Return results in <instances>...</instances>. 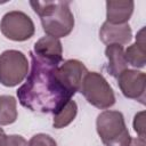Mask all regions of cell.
<instances>
[{"label": "cell", "mask_w": 146, "mask_h": 146, "mask_svg": "<svg viewBox=\"0 0 146 146\" xmlns=\"http://www.w3.org/2000/svg\"><path fill=\"white\" fill-rule=\"evenodd\" d=\"M31 72L24 84L17 90V97L22 106L32 112L56 114L73 94L60 82L57 75L59 65L46 62L30 52Z\"/></svg>", "instance_id": "cell-1"}, {"label": "cell", "mask_w": 146, "mask_h": 146, "mask_svg": "<svg viewBox=\"0 0 146 146\" xmlns=\"http://www.w3.org/2000/svg\"><path fill=\"white\" fill-rule=\"evenodd\" d=\"M30 5L40 17L47 35L59 39L72 32L74 16L70 8V1H30Z\"/></svg>", "instance_id": "cell-2"}, {"label": "cell", "mask_w": 146, "mask_h": 146, "mask_svg": "<svg viewBox=\"0 0 146 146\" xmlns=\"http://www.w3.org/2000/svg\"><path fill=\"white\" fill-rule=\"evenodd\" d=\"M96 129L105 146H129L131 137L119 111H104L96 120Z\"/></svg>", "instance_id": "cell-3"}, {"label": "cell", "mask_w": 146, "mask_h": 146, "mask_svg": "<svg viewBox=\"0 0 146 146\" xmlns=\"http://www.w3.org/2000/svg\"><path fill=\"white\" fill-rule=\"evenodd\" d=\"M80 92L89 104L99 110L110 108L115 104V96L112 87L106 79L97 72H87L82 80Z\"/></svg>", "instance_id": "cell-4"}, {"label": "cell", "mask_w": 146, "mask_h": 146, "mask_svg": "<svg viewBox=\"0 0 146 146\" xmlns=\"http://www.w3.org/2000/svg\"><path fill=\"white\" fill-rule=\"evenodd\" d=\"M29 63L22 51L6 50L0 55V83L15 87L27 75Z\"/></svg>", "instance_id": "cell-5"}, {"label": "cell", "mask_w": 146, "mask_h": 146, "mask_svg": "<svg viewBox=\"0 0 146 146\" xmlns=\"http://www.w3.org/2000/svg\"><path fill=\"white\" fill-rule=\"evenodd\" d=\"M1 33L13 41H26L34 34V24L23 11L13 10L3 15L0 22Z\"/></svg>", "instance_id": "cell-6"}, {"label": "cell", "mask_w": 146, "mask_h": 146, "mask_svg": "<svg viewBox=\"0 0 146 146\" xmlns=\"http://www.w3.org/2000/svg\"><path fill=\"white\" fill-rule=\"evenodd\" d=\"M117 84L124 97L145 104L146 75L137 70H125L117 76Z\"/></svg>", "instance_id": "cell-7"}, {"label": "cell", "mask_w": 146, "mask_h": 146, "mask_svg": "<svg viewBox=\"0 0 146 146\" xmlns=\"http://www.w3.org/2000/svg\"><path fill=\"white\" fill-rule=\"evenodd\" d=\"M88 70L78 59H68L57 67V75L65 88L73 95L80 90L82 80Z\"/></svg>", "instance_id": "cell-8"}, {"label": "cell", "mask_w": 146, "mask_h": 146, "mask_svg": "<svg viewBox=\"0 0 146 146\" xmlns=\"http://www.w3.org/2000/svg\"><path fill=\"white\" fill-rule=\"evenodd\" d=\"M33 54L46 62L59 65L63 60V47L59 39L46 35L34 43Z\"/></svg>", "instance_id": "cell-9"}, {"label": "cell", "mask_w": 146, "mask_h": 146, "mask_svg": "<svg viewBox=\"0 0 146 146\" xmlns=\"http://www.w3.org/2000/svg\"><path fill=\"white\" fill-rule=\"evenodd\" d=\"M132 38V31L128 23L111 24L104 22L99 30V39L105 44H127Z\"/></svg>", "instance_id": "cell-10"}, {"label": "cell", "mask_w": 146, "mask_h": 146, "mask_svg": "<svg viewBox=\"0 0 146 146\" xmlns=\"http://www.w3.org/2000/svg\"><path fill=\"white\" fill-rule=\"evenodd\" d=\"M135 2L131 0H110L106 1V18L111 24H125L130 19L133 11Z\"/></svg>", "instance_id": "cell-11"}, {"label": "cell", "mask_w": 146, "mask_h": 146, "mask_svg": "<svg viewBox=\"0 0 146 146\" xmlns=\"http://www.w3.org/2000/svg\"><path fill=\"white\" fill-rule=\"evenodd\" d=\"M125 60L128 64L136 68H141L146 63V42H145V29H140L137 33L136 42L127 48L124 51Z\"/></svg>", "instance_id": "cell-12"}, {"label": "cell", "mask_w": 146, "mask_h": 146, "mask_svg": "<svg viewBox=\"0 0 146 146\" xmlns=\"http://www.w3.org/2000/svg\"><path fill=\"white\" fill-rule=\"evenodd\" d=\"M105 55L108 60L107 71L112 76L117 78L123 71L127 70L128 63L125 60L123 46L108 44L105 49Z\"/></svg>", "instance_id": "cell-13"}, {"label": "cell", "mask_w": 146, "mask_h": 146, "mask_svg": "<svg viewBox=\"0 0 146 146\" xmlns=\"http://www.w3.org/2000/svg\"><path fill=\"white\" fill-rule=\"evenodd\" d=\"M17 103L13 96H0V124L8 125L17 120Z\"/></svg>", "instance_id": "cell-14"}, {"label": "cell", "mask_w": 146, "mask_h": 146, "mask_svg": "<svg viewBox=\"0 0 146 146\" xmlns=\"http://www.w3.org/2000/svg\"><path fill=\"white\" fill-rule=\"evenodd\" d=\"M78 113V105L74 100H68L56 114H54L52 125L56 129H62L68 125L76 116Z\"/></svg>", "instance_id": "cell-15"}, {"label": "cell", "mask_w": 146, "mask_h": 146, "mask_svg": "<svg viewBox=\"0 0 146 146\" xmlns=\"http://www.w3.org/2000/svg\"><path fill=\"white\" fill-rule=\"evenodd\" d=\"M27 146H57V144L55 139H52L49 135L38 133L30 139Z\"/></svg>", "instance_id": "cell-16"}, {"label": "cell", "mask_w": 146, "mask_h": 146, "mask_svg": "<svg viewBox=\"0 0 146 146\" xmlns=\"http://www.w3.org/2000/svg\"><path fill=\"white\" fill-rule=\"evenodd\" d=\"M133 129L139 135L140 138L145 139V112H139L135 115Z\"/></svg>", "instance_id": "cell-17"}, {"label": "cell", "mask_w": 146, "mask_h": 146, "mask_svg": "<svg viewBox=\"0 0 146 146\" xmlns=\"http://www.w3.org/2000/svg\"><path fill=\"white\" fill-rule=\"evenodd\" d=\"M2 146H27V141L19 135H9L6 136Z\"/></svg>", "instance_id": "cell-18"}, {"label": "cell", "mask_w": 146, "mask_h": 146, "mask_svg": "<svg viewBox=\"0 0 146 146\" xmlns=\"http://www.w3.org/2000/svg\"><path fill=\"white\" fill-rule=\"evenodd\" d=\"M129 146H146V144H145V139H144V138H140V137L131 138Z\"/></svg>", "instance_id": "cell-19"}, {"label": "cell", "mask_w": 146, "mask_h": 146, "mask_svg": "<svg viewBox=\"0 0 146 146\" xmlns=\"http://www.w3.org/2000/svg\"><path fill=\"white\" fill-rule=\"evenodd\" d=\"M5 138H6V135H5V131L0 128V146H2V144H3V140H5Z\"/></svg>", "instance_id": "cell-20"}]
</instances>
